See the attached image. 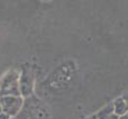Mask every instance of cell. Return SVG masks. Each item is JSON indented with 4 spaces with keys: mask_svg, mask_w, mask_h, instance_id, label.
Here are the masks:
<instances>
[{
    "mask_svg": "<svg viewBox=\"0 0 128 119\" xmlns=\"http://www.w3.org/2000/svg\"><path fill=\"white\" fill-rule=\"evenodd\" d=\"M0 114H2V106H1V101H0Z\"/></svg>",
    "mask_w": 128,
    "mask_h": 119,
    "instance_id": "10",
    "label": "cell"
},
{
    "mask_svg": "<svg viewBox=\"0 0 128 119\" xmlns=\"http://www.w3.org/2000/svg\"><path fill=\"white\" fill-rule=\"evenodd\" d=\"M0 119H11L10 117H9V116H7L6 114H0Z\"/></svg>",
    "mask_w": 128,
    "mask_h": 119,
    "instance_id": "6",
    "label": "cell"
},
{
    "mask_svg": "<svg viewBox=\"0 0 128 119\" xmlns=\"http://www.w3.org/2000/svg\"><path fill=\"white\" fill-rule=\"evenodd\" d=\"M0 101L2 106V112L6 114L10 118L17 117L24 106V98L20 96L19 97H16V96L0 97Z\"/></svg>",
    "mask_w": 128,
    "mask_h": 119,
    "instance_id": "2",
    "label": "cell"
},
{
    "mask_svg": "<svg viewBox=\"0 0 128 119\" xmlns=\"http://www.w3.org/2000/svg\"><path fill=\"white\" fill-rule=\"evenodd\" d=\"M19 88L22 97H29L33 93V72L28 68H24L20 73Z\"/></svg>",
    "mask_w": 128,
    "mask_h": 119,
    "instance_id": "3",
    "label": "cell"
},
{
    "mask_svg": "<svg viewBox=\"0 0 128 119\" xmlns=\"http://www.w3.org/2000/svg\"><path fill=\"white\" fill-rule=\"evenodd\" d=\"M11 119H16V118H11Z\"/></svg>",
    "mask_w": 128,
    "mask_h": 119,
    "instance_id": "11",
    "label": "cell"
},
{
    "mask_svg": "<svg viewBox=\"0 0 128 119\" xmlns=\"http://www.w3.org/2000/svg\"><path fill=\"white\" fill-rule=\"evenodd\" d=\"M119 119H128V112L125 114V115L122 116V117H119Z\"/></svg>",
    "mask_w": 128,
    "mask_h": 119,
    "instance_id": "9",
    "label": "cell"
},
{
    "mask_svg": "<svg viewBox=\"0 0 128 119\" xmlns=\"http://www.w3.org/2000/svg\"><path fill=\"white\" fill-rule=\"evenodd\" d=\"M111 104H112V107H114V112H115L118 117H122V116H124L125 114L128 112V104L122 97H119V98H117V99H115Z\"/></svg>",
    "mask_w": 128,
    "mask_h": 119,
    "instance_id": "4",
    "label": "cell"
},
{
    "mask_svg": "<svg viewBox=\"0 0 128 119\" xmlns=\"http://www.w3.org/2000/svg\"><path fill=\"white\" fill-rule=\"evenodd\" d=\"M122 98H124V100H125V101L127 102V104H128V92H126V93H125V94L122 96Z\"/></svg>",
    "mask_w": 128,
    "mask_h": 119,
    "instance_id": "8",
    "label": "cell"
},
{
    "mask_svg": "<svg viewBox=\"0 0 128 119\" xmlns=\"http://www.w3.org/2000/svg\"><path fill=\"white\" fill-rule=\"evenodd\" d=\"M19 80L20 73L17 70L7 71L2 78L0 79V96H20V88H19ZM22 97V96H20Z\"/></svg>",
    "mask_w": 128,
    "mask_h": 119,
    "instance_id": "1",
    "label": "cell"
},
{
    "mask_svg": "<svg viewBox=\"0 0 128 119\" xmlns=\"http://www.w3.org/2000/svg\"><path fill=\"white\" fill-rule=\"evenodd\" d=\"M84 119H98L97 114H94V115H91V116H89V117H86V118H84Z\"/></svg>",
    "mask_w": 128,
    "mask_h": 119,
    "instance_id": "7",
    "label": "cell"
},
{
    "mask_svg": "<svg viewBox=\"0 0 128 119\" xmlns=\"http://www.w3.org/2000/svg\"><path fill=\"white\" fill-rule=\"evenodd\" d=\"M97 117L98 119H119V117L114 112L112 104H109L100 109L97 112Z\"/></svg>",
    "mask_w": 128,
    "mask_h": 119,
    "instance_id": "5",
    "label": "cell"
}]
</instances>
